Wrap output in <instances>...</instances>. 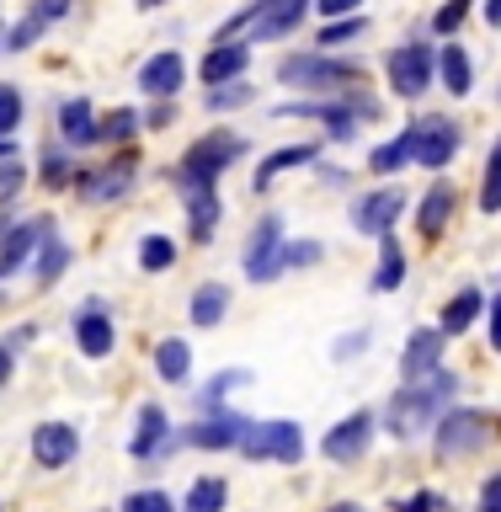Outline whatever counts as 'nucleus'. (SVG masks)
Returning <instances> with one entry per match:
<instances>
[{"label": "nucleus", "mask_w": 501, "mask_h": 512, "mask_svg": "<svg viewBox=\"0 0 501 512\" xmlns=\"http://www.w3.org/2000/svg\"><path fill=\"white\" fill-rule=\"evenodd\" d=\"M448 406H459V374H454V368H438L432 379L400 384V390L384 400L379 432H384V438H395V443H422V438H432V427L443 422Z\"/></svg>", "instance_id": "f257e3e1"}, {"label": "nucleus", "mask_w": 501, "mask_h": 512, "mask_svg": "<svg viewBox=\"0 0 501 512\" xmlns=\"http://www.w3.org/2000/svg\"><path fill=\"white\" fill-rule=\"evenodd\" d=\"M363 64L342 54H320V48H299V54L278 59V86L288 91H310V96H342L352 86H363Z\"/></svg>", "instance_id": "f03ea898"}, {"label": "nucleus", "mask_w": 501, "mask_h": 512, "mask_svg": "<svg viewBox=\"0 0 501 512\" xmlns=\"http://www.w3.org/2000/svg\"><path fill=\"white\" fill-rule=\"evenodd\" d=\"M310 11H315V0H251V6H240V11L230 16V22L219 27V38H240V43H278V38H294Z\"/></svg>", "instance_id": "7ed1b4c3"}, {"label": "nucleus", "mask_w": 501, "mask_h": 512, "mask_svg": "<svg viewBox=\"0 0 501 512\" xmlns=\"http://www.w3.org/2000/svg\"><path fill=\"white\" fill-rule=\"evenodd\" d=\"M240 155H246V139L230 134V128H208V134L192 139L187 155L171 166V182H176V192H187V187H219V176L230 171Z\"/></svg>", "instance_id": "20e7f679"}, {"label": "nucleus", "mask_w": 501, "mask_h": 512, "mask_svg": "<svg viewBox=\"0 0 501 512\" xmlns=\"http://www.w3.org/2000/svg\"><path fill=\"white\" fill-rule=\"evenodd\" d=\"M491 411H480V406H448L443 411V422L432 427V454H438L443 464H459V459H475L480 448L491 443Z\"/></svg>", "instance_id": "39448f33"}, {"label": "nucleus", "mask_w": 501, "mask_h": 512, "mask_svg": "<svg viewBox=\"0 0 501 512\" xmlns=\"http://www.w3.org/2000/svg\"><path fill=\"white\" fill-rule=\"evenodd\" d=\"M384 80H390V91L400 102H416V96H427L438 86V48H432L427 32L411 43H395L390 54H384Z\"/></svg>", "instance_id": "423d86ee"}, {"label": "nucleus", "mask_w": 501, "mask_h": 512, "mask_svg": "<svg viewBox=\"0 0 501 512\" xmlns=\"http://www.w3.org/2000/svg\"><path fill=\"white\" fill-rule=\"evenodd\" d=\"M182 454V427L166 416V406L160 400H144V406L134 411V438H128V459L150 464V470H160L166 459Z\"/></svg>", "instance_id": "0eeeda50"}, {"label": "nucleus", "mask_w": 501, "mask_h": 512, "mask_svg": "<svg viewBox=\"0 0 501 512\" xmlns=\"http://www.w3.org/2000/svg\"><path fill=\"white\" fill-rule=\"evenodd\" d=\"M283 246H288V230H283V214H262L251 224L246 246H240V272L251 283H278L283 278Z\"/></svg>", "instance_id": "6e6552de"}, {"label": "nucleus", "mask_w": 501, "mask_h": 512, "mask_svg": "<svg viewBox=\"0 0 501 512\" xmlns=\"http://www.w3.org/2000/svg\"><path fill=\"white\" fill-rule=\"evenodd\" d=\"M240 459L251 464H299L304 459V427L288 422V416H272V422H251V432L235 448Z\"/></svg>", "instance_id": "1a4fd4ad"}, {"label": "nucleus", "mask_w": 501, "mask_h": 512, "mask_svg": "<svg viewBox=\"0 0 501 512\" xmlns=\"http://www.w3.org/2000/svg\"><path fill=\"white\" fill-rule=\"evenodd\" d=\"M406 208H411L406 187L384 182V187H368V192H358V198H352L347 224H352L358 235H368V240H384V235H395V224H400V214H406Z\"/></svg>", "instance_id": "9d476101"}, {"label": "nucleus", "mask_w": 501, "mask_h": 512, "mask_svg": "<svg viewBox=\"0 0 501 512\" xmlns=\"http://www.w3.org/2000/svg\"><path fill=\"white\" fill-rule=\"evenodd\" d=\"M406 139H411V166L422 171H448L454 155L464 150V128L454 118H416L406 123Z\"/></svg>", "instance_id": "9b49d317"}, {"label": "nucleus", "mask_w": 501, "mask_h": 512, "mask_svg": "<svg viewBox=\"0 0 501 512\" xmlns=\"http://www.w3.org/2000/svg\"><path fill=\"white\" fill-rule=\"evenodd\" d=\"M374 432H379V411L358 406V411H347L326 438H320V454H326L331 464H363L368 448H374Z\"/></svg>", "instance_id": "f8f14e48"}, {"label": "nucleus", "mask_w": 501, "mask_h": 512, "mask_svg": "<svg viewBox=\"0 0 501 512\" xmlns=\"http://www.w3.org/2000/svg\"><path fill=\"white\" fill-rule=\"evenodd\" d=\"M251 432V416L240 411H208V416H192L182 427V448H203V454H224V448H240V438Z\"/></svg>", "instance_id": "ddd939ff"}, {"label": "nucleus", "mask_w": 501, "mask_h": 512, "mask_svg": "<svg viewBox=\"0 0 501 512\" xmlns=\"http://www.w3.org/2000/svg\"><path fill=\"white\" fill-rule=\"evenodd\" d=\"M27 448H32V464H38L43 475H64L80 459V427L75 422H38Z\"/></svg>", "instance_id": "4468645a"}, {"label": "nucleus", "mask_w": 501, "mask_h": 512, "mask_svg": "<svg viewBox=\"0 0 501 512\" xmlns=\"http://www.w3.org/2000/svg\"><path fill=\"white\" fill-rule=\"evenodd\" d=\"M272 118H320V123H326V139L331 144H352V139H358V118H352V112H347V102H342V96H310V102H278V107H272Z\"/></svg>", "instance_id": "2eb2a0df"}, {"label": "nucleus", "mask_w": 501, "mask_h": 512, "mask_svg": "<svg viewBox=\"0 0 501 512\" xmlns=\"http://www.w3.org/2000/svg\"><path fill=\"white\" fill-rule=\"evenodd\" d=\"M75 192H80V203H118V198H128V192H134V160L118 155V160H107V166H80Z\"/></svg>", "instance_id": "dca6fc26"}, {"label": "nucleus", "mask_w": 501, "mask_h": 512, "mask_svg": "<svg viewBox=\"0 0 501 512\" xmlns=\"http://www.w3.org/2000/svg\"><path fill=\"white\" fill-rule=\"evenodd\" d=\"M70 331H75V347H80V358H96L102 363L107 352H112V342H118V326H112V310H107V299H86L75 310V320H70Z\"/></svg>", "instance_id": "f3484780"}, {"label": "nucleus", "mask_w": 501, "mask_h": 512, "mask_svg": "<svg viewBox=\"0 0 501 512\" xmlns=\"http://www.w3.org/2000/svg\"><path fill=\"white\" fill-rule=\"evenodd\" d=\"M443 352H448V336L438 326H422L406 336V347H400V384H422L443 368Z\"/></svg>", "instance_id": "a211bd4d"}, {"label": "nucleus", "mask_w": 501, "mask_h": 512, "mask_svg": "<svg viewBox=\"0 0 501 512\" xmlns=\"http://www.w3.org/2000/svg\"><path fill=\"white\" fill-rule=\"evenodd\" d=\"M198 75H203V91L230 86V80H246V75H251V43H240V38H219V43L203 54Z\"/></svg>", "instance_id": "6ab92c4d"}, {"label": "nucleus", "mask_w": 501, "mask_h": 512, "mask_svg": "<svg viewBox=\"0 0 501 512\" xmlns=\"http://www.w3.org/2000/svg\"><path fill=\"white\" fill-rule=\"evenodd\" d=\"M54 123H59L64 150H91V144H102V118H96V107L86 102V96H64Z\"/></svg>", "instance_id": "aec40b11"}, {"label": "nucleus", "mask_w": 501, "mask_h": 512, "mask_svg": "<svg viewBox=\"0 0 501 512\" xmlns=\"http://www.w3.org/2000/svg\"><path fill=\"white\" fill-rule=\"evenodd\" d=\"M48 224H54L48 214H43V219H16L11 230L0 235V283L16 278L22 267H32V256H38V240H43Z\"/></svg>", "instance_id": "412c9836"}, {"label": "nucleus", "mask_w": 501, "mask_h": 512, "mask_svg": "<svg viewBox=\"0 0 501 512\" xmlns=\"http://www.w3.org/2000/svg\"><path fill=\"white\" fill-rule=\"evenodd\" d=\"M187 86V59L176 48H160L139 64V91L155 96V102H176V91Z\"/></svg>", "instance_id": "4be33fe9"}, {"label": "nucleus", "mask_w": 501, "mask_h": 512, "mask_svg": "<svg viewBox=\"0 0 501 512\" xmlns=\"http://www.w3.org/2000/svg\"><path fill=\"white\" fill-rule=\"evenodd\" d=\"M454 208H459V187L454 182H432L427 192H422V203H416V214H411V224H416V235L422 240H432V235H443L448 230V219H454Z\"/></svg>", "instance_id": "5701e85b"}, {"label": "nucleus", "mask_w": 501, "mask_h": 512, "mask_svg": "<svg viewBox=\"0 0 501 512\" xmlns=\"http://www.w3.org/2000/svg\"><path fill=\"white\" fill-rule=\"evenodd\" d=\"M182 203H187V235L198 240V246H208V240L219 235V219H224L219 187H187Z\"/></svg>", "instance_id": "b1692460"}, {"label": "nucleus", "mask_w": 501, "mask_h": 512, "mask_svg": "<svg viewBox=\"0 0 501 512\" xmlns=\"http://www.w3.org/2000/svg\"><path fill=\"white\" fill-rule=\"evenodd\" d=\"M70 262H75L70 240H64L54 224H48L43 240H38V256H32V283H38V288H54L64 272H70Z\"/></svg>", "instance_id": "393cba45"}, {"label": "nucleus", "mask_w": 501, "mask_h": 512, "mask_svg": "<svg viewBox=\"0 0 501 512\" xmlns=\"http://www.w3.org/2000/svg\"><path fill=\"white\" fill-rule=\"evenodd\" d=\"M315 160H320V144H283V150L262 155V166H256V176H251V192H272V182H278L283 171L315 166Z\"/></svg>", "instance_id": "a878e982"}, {"label": "nucleus", "mask_w": 501, "mask_h": 512, "mask_svg": "<svg viewBox=\"0 0 501 512\" xmlns=\"http://www.w3.org/2000/svg\"><path fill=\"white\" fill-rule=\"evenodd\" d=\"M246 384H256L251 368H219V374H208L203 390H192V411H198V416L224 411V400H230L235 390H246Z\"/></svg>", "instance_id": "bb28decb"}, {"label": "nucleus", "mask_w": 501, "mask_h": 512, "mask_svg": "<svg viewBox=\"0 0 501 512\" xmlns=\"http://www.w3.org/2000/svg\"><path fill=\"white\" fill-rule=\"evenodd\" d=\"M486 304H491V299L480 294L475 283H470V288H459V294L443 304V320H438V331L448 336V342H454V336H464V331H470L480 315H486Z\"/></svg>", "instance_id": "cd10ccee"}, {"label": "nucleus", "mask_w": 501, "mask_h": 512, "mask_svg": "<svg viewBox=\"0 0 501 512\" xmlns=\"http://www.w3.org/2000/svg\"><path fill=\"white\" fill-rule=\"evenodd\" d=\"M438 86L448 96H470L475 91V59L464 54V43H443L438 48Z\"/></svg>", "instance_id": "c85d7f7f"}, {"label": "nucleus", "mask_w": 501, "mask_h": 512, "mask_svg": "<svg viewBox=\"0 0 501 512\" xmlns=\"http://www.w3.org/2000/svg\"><path fill=\"white\" fill-rule=\"evenodd\" d=\"M155 374L166 384H187L192 379V342L187 336H160L155 342Z\"/></svg>", "instance_id": "c756f323"}, {"label": "nucleus", "mask_w": 501, "mask_h": 512, "mask_svg": "<svg viewBox=\"0 0 501 512\" xmlns=\"http://www.w3.org/2000/svg\"><path fill=\"white\" fill-rule=\"evenodd\" d=\"M187 315H192V326H208V331H214L219 320L230 315V288H224V283H198V288H192Z\"/></svg>", "instance_id": "7c9ffc66"}, {"label": "nucleus", "mask_w": 501, "mask_h": 512, "mask_svg": "<svg viewBox=\"0 0 501 512\" xmlns=\"http://www.w3.org/2000/svg\"><path fill=\"white\" fill-rule=\"evenodd\" d=\"M400 283H406V251H400L395 235H384L379 240V267H374V278H368V288H374V294H395Z\"/></svg>", "instance_id": "2f4dec72"}, {"label": "nucleus", "mask_w": 501, "mask_h": 512, "mask_svg": "<svg viewBox=\"0 0 501 512\" xmlns=\"http://www.w3.org/2000/svg\"><path fill=\"white\" fill-rule=\"evenodd\" d=\"M230 507V480L224 475H198L182 496V512H224Z\"/></svg>", "instance_id": "473e14b6"}, {"label": "nucleus", "mask_w": 501, "mask_h": 512, "mask_svg": "<svg viewBox=\"0 0 501 512\" xmlns=\"http://www.w3.org/2000/svg\"><path fill=\"white\" fill-rule=\"evenodd\" d=\"M411 166V139H406V128H400L395 139H384L368 150V171L374 176H395V171H406Z\"/></svg>", "instance_id": "72a5a7b5"}, {"label": "nucleus", "mask_w": 501, "mask_h": 512, "mask_svg": "<svg viewBox=\"0 0 501 512\" xmlns=\"http://www.w3.org/2000/svg\"><path fill=\"white\" fill-rule=\"evenodd\" d=\"M251 102H256L251 80H230V86L203 91V112H240V107H251Z\"/></svg>", "instance_id": "f704fd0d"}, {"label": "nucleus", "mask_w": 501, "mask_h": 512, "mask_svg": "<svg viewBox=\"0 0 501 512\" xmlns=\"http://www.w3.org/2000/svg\"><path fill=\"white\" fill-rule=\"evenodd\" d=\"M368 32V16H342V22H326L315 32V48L320 54H336V48H347L352 38H363Z\"/></svg>", "instance_id": "c9c22d12"}, {"label": "nucleus", "mask_w": 501, "mask_h": 512, "mask_svg": "<svg viewBox=\"0 0 501 512\" xmlns=\"http://www.w3.org/2000/svg\"><path fill=\"white\" fill-rule=\"evenodd\" d=\"M38 171H43V187H75V176H80V160L64 150H43V160H38Z\"/></svg>", "instance_id": "e433bc0d"}, {"label": "nucleus", "mask_w": 501, "mask_h": 512, "mask_svg": "<svg viewBox=\"0 0 501 512\" xmlns=\"http://www.w3.org/2000/svg\"><path fill=\"white\" fill-rule=\"evenodd\" d=\"M320 256H326V240L294 235V240L283 246V267H288V272H310V267H320Z\"/></svg>", "instance_id": "4c0bfd02"}, {"label": "nucleus", "mask_w": 501, "mask_h": 512, "mask_svg": "<svg viewBox=\"0 0 501 512\" xmlns=\"http://www.w3.org/2000/svg\"><path fill=\"white\" fill-rule=\"evenodd\" d=\"M134 134H144V123H139L134 107H112V112H102V144H128Z\"/></svg>", "instance_id": "58836bf2"}, {"label": "nucleus", "mask_w": 501, "mask_h": 512, "mask_svg": "<svg viewBox=\"0 0 501 512\" xmlns=\"http://www.w3.org/2000/svg\"><path fill=\"white\" fill-rule=\"evenodd\" d=\"M139 267L144 272H171L176 267V240L171 235H144L139 240Z\"/></svg>", "instance_id": "ea45409f"}, {"label": "nucleus", "mask_w": 501, "mask_h": 512, "mask_svg": "<svg viewBox=\"0 0 501 512\" xmlns=\"http://www.w3.org/2000/svg\"><path fill=\"white\" fill-rule=\"evenodd\" d=\"M118 512H182V502L166 486H144V491H128Z\"/></svg>", "instance_id": "a19ab883"}, {"label": "nucleus", "mask_w": 501, "mask_h": 512, "mask_svg": "<svg viewBox=\"0 0 501 512\" xmlns=\"http://www.w3.org/2000/svg\"><path fill=\"white\" fill-rule=\"evenodd\" d=\"M480 214H501V139L486 155V176H480Z\"/></svg>", "instance_id": "79ce46f5"}, {"label": "nucleus", "mask_w": 501, "mask_h": 512, "mask_svg": "<svg viewBox=\"0 0 501 512\" xmlns=\"http://www.w3.org/2000/svg\"><path fill=\"white\" fill-rule=\"evenodd\" d=\"M22 118H27L22 91H16L11 80H0V139H16V128H22Z\"/></svg>", "instance_id": "37998d69"}, {"label": "nucleus", "mask_w": 501, "mask_h": 512, "mask_svg": "<svg viewBox=\"0 0 501 512\" xmlns=\"http://www.w3.org/2000/svg\"><path fill=\"white\" fill-rule=\"evenodd\" d=\"M470 6H475V0H443L438 16L427 22V38H454V32L464 27V16H470Z\"/></svg>", "instance_id": "c03bdc74"}, {"label": "nucleus", "mask_w": 501, "mask_h": 512, "mask_svg": "<svg viewBox=\"0 0 501 512\" xmlns=\"http://www.w3.org/2000/svg\"><path fill=\"white\" fill-rule=\"evenodd\" d=\"M43 32H48V22H43V16H38V11H27V16H22V22H16V27L6 32V54H27V48H32V43H38V38H43Z\"/></svg>", "instance_id": "a18cd8bd"}, {"label": "nucleus", "mask_w": 501, "mask_h": 512, "mask_svg": "<svg viewBox=\"0 0 501 512\" xmlns=\"http://www.w3.org/2000/svg\"><path fill=\"white\" fill-rule=\"evenodd\" d=\"M22 187H27V166L22 160H0V208H11Z\"/></svg>", "instance_id": "49530a36"}, {"label": "nucleus", "mask_w": 501, "mask_h": 512, "mask_svg": "<svg viewBox=\"0 0 501 512\" xmlns=\"http://www.w3.org/2000/svg\"><path fill=\"white\" fill-rule=\"evenodd\" d=\"M395 512H454V502H448V496H438V491H411V496H400L395 502Z\"/></svg>", "instance_id": "de8ad7c7"}, {"label": "nucleus", "mask_w": 501, "mask_h": 512, "mask_svg": "<svg viewBox=\"0 0 501 512\" xmlns=\"http://www.w3.org/2000/svg\"><path fill=\"white\" fill-rule=\"evenodd\" d=\"M363 352H368V331H347L331 342V363H352V358H363Z\"/></svg>", "instance_id": "09e8293b"}, {"label": "nucleus", "mask_w": 501, "mask_h": 512, "mask_svg": "<svg viewBox=\"0 0 501 512\" xmlns=\"http://www.w3.org/2000/svg\"><path fill=\"white\" fill-rule=\"evenodd\" d=\"M475 512H501V470H491L475 491Z\"/></svg>", "instance_id": "8fccbe9b"}, {"label": "nucleus", "mask_w": 501, "mask_h": 512, "mask_svg": "<svg viewBox=\"0 0 501 512\" xmlns=\"http://www.w3.org/2000/svg\"><path fill=\"white\" fill-rule=\"evenodd\" d=\"M315 11L326 22H342V16H363V0H315Z\"/></svg>", "instance_id": "3c124183"}, {"label": "nucleus", "mask_w": 501, "mask_h": 512, "mask_svg": "<svg viewBox=\"0 0 501 512\" xmlns=\"http://www.w3.org/2000/svg\"><path fill=\"white\" fill-rule=\"evenodd\" d=\"M139 123L144 128H171L176 123V102H155L150 112H139Z\"/></svg>", "instance_id": "603ef678"}, {"label": "nucleus", "mask_w": 501, "mask_h": 512, "mask_svg": "<svg viewBox=\"0 0 501 512\" xmlns=\"http://www.w3.org/2000/svg\"><path fill=\"white\" fill-rule=\"evenodd\" d=\"M352 182V171H342V166H320V187H347Z\"/></svg>", "instance_id": "864d4df0"}, {"label": "nucleus", "mask_w": 501, "mask_h": 512, "mask_svg": "<svg viewBox=\"0 0 501 512\" xmlns=\"http://www.w3.org/2000/svg\"><path fill=\"white\" fill-rule=\"evenodd\" d=\"M32 336H38V326H32V320H27V326H16V331L6 336V347H11V352H22V347L32 342Z\"/></svg>", "instance_id": "5fc2aeb1"}, {"label": "nucleus", "mask_w": 501, "mask_h": 512, "mask_svg": "<svg viewBox=\"0 0 501 512\" xmlns=\"http://www.w3.org/2000/svg\"><path fill=\"white\" fill-rule=\"evenodd\" d=\"M11 374H16V352H11L6 342H0V390L11 384Z\"/></svg>", "instance_id": "6e6d98bb"}, {"label": "nucleus", "mask_w": 501, "mask_h": 512, "mask_svg": "<svg viewBox=\"0 0 501 512\" xmlns=\"http://www.w3.org/2000/svg\"><path fill=\"white\" fill-rule=\"evenodd\" d=\"M491 352H501V294L491 299Z\"/></svg>", "instance_id": "4d7b16f0"}, {"label": "nucleus", "mask_w": 501, "mask_h": 512, "mask_svg": "<svg viewBox=\"0 0 501 512\" xmlns=\"http://www.w3.org/2000/svg\"><path fill=\"white\" fill-rule=\"evenodd\" d=\"M486 22H491V27H501V0H486Z\"/></svg>", "instance_id": "13d9d810"}, {"label": "nucleus", "mask_w": 501, "mask_h": 512, "mask_svg": "<svg viewBox=\"0 0 501 512\" xmlns=\"http://www.w3.org/2000/svg\"><path fill=\"white\" fill-rule=\"evenodd\" d=\"M326 512H368V507H363V502H331Z\"/></svg>", "instance_id": "bf43d9fd"}, {"label": "nucleus", "mask_w": 501, "mask_h": 512, "mask_svg": "<svg viewBox=\"0 0 501 512\" xmlns=\"http://www.w3.org/2000/svg\"><path fill=\"white\" fill-rule=\"evenodd\" d=\"M0 160H16V139H0Z\"/></svg>", "instance_id": "052dcab7"}, {"label": "nucleus", "mask_w": 501, "mask_h": 512, "mask_svg": "<svg viewBox=\"0 0 501 512\" xmlns=\"http://www.w3.org/2000/svg\"><path fill=\"white\" fill-rule=\"evenodd\" d=\"M11 224H16V214H11V208H0V235H6Z\"/></svg>", "instance_id": "680f3d73"}, {"label": "nucleus", "mask_w": 501, "mask_h": 512, "mask_svg": "<svg viewBox=\"0 0 501 512\" xmlns=\"http://www.w3.org/2000/svg\"><path fill=\"white\" fill-rule=\"evenodd\" d=\"M160 6H166V0H139V11H160Z\"/></svg>", "instance_id": "e2e57ef3"}, {"label": "nucleus", "mask_w": 501, "mask_h": 512, "mask_svg": "<svg viewBox=\"0 0 501 512\" xmlns=\"http://www.w3.org/2000/svg\"><path fill=\"white\" fill-rule=\"evenodd\" d=\"M6 32H11V27H6V16H0V54H6Z\"/></svg>", "instance_id": "0e129e2a"}, {"label": "nucleus", "mask_w": 501, "mask_h": 512, "mask_svg": "<svg viewBox=\"0 0 501 512\" xmlns=\"http://www.w3.org/2000/svg\"><path fill=\"white\" fill-rule=\"evenodd\" d=\"M0 512H6V502H0Z\"/></svg>", "instance_id": "69168bd1"}, {"label": "nucleus", "mask_w": 501, "mask_h": 512, "mask_svg": "<svg viewBox=\"0 0 501 512\" xmlns=\"http://www.w3.org/2000/svg\"><path fill=\"white\" fill-rule=\"evenodd\" d=\"M496 102H501V91H496Z\"/></svg>", "instance_id": "338daca9"}]
</instances>
